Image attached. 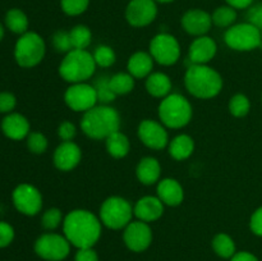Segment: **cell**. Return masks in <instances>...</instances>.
I'll return each instance as SVG.
<instances>
[{"mask_svg": "<svg viewBox=\"0 0 262 261\" xmlns=\"http://www.w3.org/2000/svg\"><path fill=\"white\" fill-rule=\"evenodd\" d=\"M101 220L84 209L72 210L64 216L63 232L71 245L77 248L94 247L101 237Z\"/></svg>", "mask_w": 262, "mask_h": 261, "instance_id": "6da1fadb", "label": "cell"}, {"mask_svg": "<svg viewBox=\"0 0 262 261\" xmlns=\"http://www.w3.org/2000/svg\"><path fill=\"white\" fill-rule=\"evenodd\" d=\"M119 113L109 105H96L83 113L81 119V129L92 140H106L110 135L119 130Z\"/></svg>", "mask_w": 262, "mask_h": 261, "instance_id": "7a4b0ae2", "label": "cell"}, {"mask_svg": "<svg viewBox=\"0 0 262 261\" xmlns=\"http://www.w3.org/2000/svg\"><path fill=\"white\" fill-rule=\"evenodd\" d=\"M186 89L197 99L209 100L217 96L223 89V78L207 64H192L184 76Z\"/></svg>", "mask_w": 262, "mask_h": 261, "instance_id": "3957f363", "label": "cell"}, {"mask_svg": "<svg viewBox=\"0 0 262 261\" xmlns=\"http://www.w3.org/2000/svg\"><path fill=\"white\" fill-rule=\"evenodd\" d=\"M94 56L87 50L73 49L66 54L59 66V74L64 81L69 83L87 82L96 71Z\"/></svg>", "mask_w": 262, "mask_h": 261, "instance_id": "277c9868", "label": "cell"}, {"mask_svg": "<svg viewBox=\"0 0 262 261\" xmlns=\"http://www.w3.org/2000/svg\"><path fill=\"white\" fill-rule=\"evenodd\" d=\"M158 114L160 122L166 128L179 129L186 127L191 122L193 109L191 102L183 95L170 94L160 101Z\"/></svg>", "mask_w": 262, "mask_h": 261, "instance_id": "5b68a950", "label": "cell"}, {"mask_svg": "<svg viewBox=\"0 0 262 261\" xmlns=\"http://www.w3.org/2000/svg\"><path fill=\"white\" fill-rule=\"evenodd\" d=\"M133 215L129 201L119 196L107 197L100 206V220L105 227L113 230L124 229L132 222Z\"/></svg>", "mask_w": 262, "mask_h": 261, "instance_id": "8992f818", "label": "cell"}, {"mask_svg": "<svg viewBox=\"0 0 262 261\" xmlns=\"http://www.w3.org/2000/svg\"><path fill=\"white\" fill-rule=\"evenodd\" d=\"M46 53L43 38L36 32L20 35L14 46V59L22 68H33L42 61Z\"/></svg>", "mask_w": 262, "mask_h": 261, "instance_id": "52a82bcc", "label": "cell"}, {"mask_svg": "<svg viewBox=\"0 0 262 261\" xmlns=\"http://www.w3.org/2000/svg\"><path fill=\"white\" fill-rule=\"evenodd\" d=\"M224 41L230 49L237 51H250L262 44L261 30L251 23L233 25L227 30Z\"/></svg>", "mask_w": 262, "mask_h": 261, "instance_id": "ba28073f", "label": "cell"}, {"mask_svg": "<svg viewBox=\"0 0 262 261\" xmlns=\"http://www.w3.org/2000/svg\"><path fill=\"white\" fill-rule=\"evenodd\" d=\"M148 53L160 66H173L181 58V45L173 35L159 33L150 41Z\"/></svg>", "mask_w": 262, "mask_h": 261, "instance_id": "9c48e42d", "label": "cell"}, {"mask_svg": "<svg viewBox=\"0 0 262 261\" xmlns=\"http://www.w3.org/2000/svg\"><path fill=\"white\" fill-rule=\"evenodd\" d=\"M71 243L66 235L45 233L35 242V252L46 261H61L69 255Z\"/></svg>", "mask_w": 262, "mask_h": 261, "instance_id": "30bf717a", "label": "cell"}, {"mask_svg": "<svg viewBox=\"0 0 262 261\" xmlns=\"http://www.w3.org/2000/svg\"><path fill=\"white\" fill-rule=\"evenodd\" d=\"M64 101L67 106L77 113H86L87 110L96 106L99 97L95 86H91L87 82L81 83H72L64 94Z\"/></svg>", "mask_w": 262, "mask_h": 261, "instance_id": "8fae6325", "label": "cell"}, {"mask_svg": "<svg viewBox=\"0 0 262 261\" xmlns=\"http://www.w3.org/2000/svg\"><path fill=\"white\" fill-rule=\"evenodd\" d=\"M15 209L23 215L35 216L42 209V194L30 183L18 184L12 193Z\"/></svg>", "mask_w": 262, "mask_h": 261, "instance_id": "7c38bea8", "label": "cell"}, {"mask_svg": "<svg viewBox=\"0 0 262 261\" xmlns=\"http://www.w3.org/2000/svg\"><path fill=\"white\" fill-rule=\"evenodd\" d=\"M137 135L141 142L151 150H163L169 145V135L166 127L158 120H142L137 128Z\"/></svg>", "mask_w": 262, "mask_h": 261, "instance_id": "4fadbf2b", "label": "cell"}, {"mask_svg": "<svg viewBox=\"0 0 262 261\" xmlns=\"http://www.w3.org/2000/svg\"><path fill=\"white\" fill-rule=\"evenodd\" d=\"M125 246L133 252H142L150 247L152 242V230L148 223L135 220L130 222L123 232Z\"/></svg>", "mask_w": 262, "mask_h": 261, "instance_id": "5bb4252c", "label": "cell"}, {"mask_svg": "<svg viewBox=\"0 0 262 261\" xmlns=\"http://www.w3.org/2000/svg\"><path fill=\"white\" fill-rule=\"evenodd\" d=\"M156 15L155 0H130L125 9V18L133 27H146L155 20Z\"/></svg>", "mask_w": 262, "mask_h": 261, "instance_id": "9a60e30c", "label": "cell"}, {"mask_svg": "<svg viewBox=\"0 0 262 261\" xmlns=\"http://www.w3.org/2000/svg\"><path fill=\"white\" fill-rule=\"evenodd\" d=\"M82 151L81 147L73 141L61 142L55 148L53 155L54 165L61 171H71L81 163Z\"/></svg>", "mask_w": 262, "mask_h": 261, "instance_id": "2e32d148", "label": "cell"}, {"mask_svg": "<svg viewBox=\"0 0 262 261\" xmlns=\"http://www.w3.org/2000/svg\"><path fill=\"white\" fill-rule=\"evenodd\" d=\"M212 26L211 14L201 9H191L182 17V27L192 36H205Z\"/></svg>", "mask_w": 262, "mask_h": 261, "instance_id": "e0dca14e", "label": "cell"}, {"mask_svg": "<svg viewBox=\"0 0 262 261\" xmlns=\"http://www.w3.org/2000/svg\"><path fill=\"white\" fill-rule=\"evenodd\" d=\"M217 45L214 38L200 36L194 38L188 49V59L192 64H207L216 55Z\"/></svg>", "mask_w": 262, "mask_h": 261, "instance_id": "ac0fdd59", "label": "cell"}, {"mask_svg": "<svg viewBox=\"0 0 262 261\" xmlns=\"http://www.w3.org/2000/svg\"><path fill=\"white\" fill-rule=\"evenodd\" d=\"M165 205L158 196L141 197L133 207V214L138 220L145 223H152L160 219L164 214Z\"/></svg>", "mask_w": 262, "mask_h": 261, "instance_id": "d6986e66", "label": "cell"}, {"mask_svg": "<svg viewBox=\"0 0 262 261\" xmlns=\"http://www.w3.org/2000/svg\"><path fill=\"white\" fill-rule=\"evenodd\" d=\"M2 130L8 138L20 141L30 135V122L19 113H9L2 122Z\"/></svg>", "mask_w": 262, "mask_h": 261, "instance_id": "ffe728a7", "label": "cell"}, {"mask_svg": "<svg viewBox=\"0 0 262 261\" xmlns=\"http://www.w3.org/2000/svg\"><path fill=\"white\" fill-rule=\"evenodd\" d=\"M158 197L165 206H178L184 200L182 184L174 178H164L158 182Z\"/></svg>", "mask_w": 262, "mask_h": 261, "instance_id": "44dd1931", "label": "cell"}, {"mask_svg": "<svg viewBox=\"0 0 262 261\" xmlns=\"http://www.w3.org/2000/svg\"><path fill=\"white\" fill-rule=\"evenodd\" d=\"M154 63H155V60H154L150 53L137 51V53L132 54L129 56V59H128V73L136 79L147 78L152 73Z\"/></svg>", "mask_w": 262, "mask_h": 261, "instance_id": "7402d4cb", "label": "cell"}, {"mask_svg": "<svg viewBox=\"0 0 262 261\" xmlns=\"http://www.w3.org/2000/svg\"><path fill=\"white\" fill-rule=\"evenodd\" d=\"M136 176L138 181L145 186H152L158 183L161 176V165L158 159L152 156H146L141 159L136 168Z\"/></svg>", "mask_w": 262, "mask_h": 261, "instance_id": "603a6c76", "label": "cell"}, {"mask_svg": "<svg viewBox=\"0 0 262 261\" xmlns=\"http://www.w3.org/2000/svg\"><path fill=\"white\" fill-rule=\"evenodd\" d=\"M146 91L154 97L164 99L171 94V81L163 72H152L146 78Z\"/></svg>", "mask_w": 262, "mask_h": 261, "instance_id": "cb8c5ba5", "label": "cell"}, {"mask_svg": "<svg viewBox=\"0 0 262 261\" xmlns=\"http://www.w3.org/2000/svg\"><path fill=\"white\" fill-rule=\"evenodd\" d=\"M169 155L174 160H186L193 154L194 151V141L191 136L188 135H178L169 141L168 145Z\"/></svg>", "mask_w": 262, "mask_h": 261, "instance_id": "d4e9b609", "label": "cell"}, {"mask_svg": "<svg viewBox=\"0 0 262 261\" xmlns=\"http://www.w3.org/2000/svg\"><path fill=\"white\" fill-rule=\"evenodd\" d=\"M106 151L110 156L115 159H123L128 155L130 150V142L127 136L120 130H117L105 140Z\"/></svg>", "mask_w": 262, "mask_h": 261, "instance_id": "484cf974", "label": "cell"}, {"mask_svg": "<svg viewBox=\"0 0 262 261\" xmlns=\"http://www.w3.org/2000/svg\"><path fill=\"white\" fill-rule=\"evenodd\" d=\"M135 81L129 73H117L114 76L109 77V87L115 96H122L127 95L135 89Z\"/></svg>", "mask_w": 262, "mask_h": 261, "instance_id": "4316f807", "label": "cell"}, {"mask_svg": "<svg viewBox=\"0 0 262 261\" xmlns=\"http://www.w3.org/2000/svg\"><path fill=\"white\" fill-rule=\"evenodd\" d=\"M5 25L13 33L23 35V33L27 32L28 18L25 14V12L14 8V9L8 10L7 15H5Z\"/></svg>", "mask_w": 262, "mask_h": 261, "instance_id": "83f0119b", "label": "cell"}, {"mask_svg": "<svg viewBox=\"0 0 262 261\" xmlns=\"http://www.w3.org/2000/svg\"><path fill=\"white\" fill-rule=\"evenodd\" d=\"M215 253L223 258H232L235 253V243L227 233H219L212 240Z\"/></svg>", "mask_w": 262, "mask_h": 261, "instance_id": "f1b7e54d", "label": "cell"}, {"mask_svg": "<svg viewBox=\"0 0 262 261\" xmlns=\"http://www.w3.org/2000/svg\"><path fill=\"white\" fill-rule=\"evenodd\" d=\"M212 25L220 28H229L234 25L235 19H237V12L230 5H225V7H219L217 9L214 10L211 14Z\"/></svg>", "mask_w": 262, "mask_h": 261, "instance_id": "f546056e", "label": "cell"}, {"mask_svg": "<svg viewBox=\"0 0 262 261\" xmlns=\"http://www.w3.org/2000/svg\"><path fill=\"white\" fill-rule=\"evenodd\" d=\"M69 35H71V41L73 49L86 50V49L89 48L90 44H91L92 33L87 26H74V27L69 31Z\"/></svg>", "mask_w": 262, "mask_h": 261, "instance_id": "4dcf8cb0", "label": "cell"}, {"mask_svg": "<svg viewBox=\"0 0 262 261\" xmlns=\"http://www.w3.org/2000/svg\"><path fill=\"white\" fill-rule=\"evenodd\" d=\"M251 102L248 97L243 94H237L230 97L229 100V112L233 117L243 118L250 113Z\"/></svg>", "mask_w": 262, "mask_h": 261, "instance_id": "1f68e13d", "label": "cell"}, {"mask_svg": "<svg viewBox=\"0 0 262 261\" xmlns=\"http://www.w3.org/2000/svg\"><path fill=\"white\" fill-rule=\"evenodd\" d=\"M92 56H94V60L96 63V66L101 67V68L112 67L115 63V60H117L115 51L107 45L97 46L94 53H92Z\"/></svg>", "mask_w": 262, "mask_h": 261, "instance_id": "d6a6232c", "label": "cell"}, {"mask_svg": "<svg viewBox=\"0 0 262 261\" xmlns=\"http://www.w3.org/2000/svg\"><path fill=\"white\" fill-rule=\"evenodd\" d=\"M63 214H61V210L56 209V207H51L48 209L42 214L41 217V225L43 227V229L46 230H54L59 227L60 224H63Z\"/></svg>", "mask_w": 262, "mask_h": 261, "instance_id": "836d02e7", "label": "cell"}, {"mask_svg": "<svg viewBox=\"0 0 262 261\" xmlns=\"http://www.w3.org/2000/svg\"><path fill=\"white\" fill-rule=\"evenodd\" d=\"M26 140H27L28 150L32 154L41 155V154H43L48 150V138H46L45 135H42L41 132H31Z\"/></svg>", "mask_w": 262, "mask_h": 261, "instance_id": "e575fe53", "label": "cell"}, {"mask_svg": "<svg viewBox=\"0 0 262 261\" xmlns=\"http://www.w3.org/2000/svg\"><path fill=\"white\" fill-rule=\"evenodd\" d=\"M53 46L58 53H69L71 50H73V46H72L71 41V35H69V31L59 30L56 31L53 35Z\"/></svg>", "mask_w": 262, "mask_h": 261, "instance_id": "d590c367", "label": "cell"}, {"mask_svg": "<svg viewBox=\"0 0 262 261\" xmlns=\"http://www.w3.org/2000/svg\"><path fill=\"white\" fill-rule=\"evenodd\" d=\"M90 0H61L60 5L67 15H79L89 8Z\"/></svg>", "mask_w": 262, "mask_h": 261, "instance_id": "8d00e7d4", "label": "cell"}, {"mask_svg": "<svg viewBox=\"0 0 262 261\" xmlns=\"http://www.w3.org/2000/svg\"><path fill=\"white\" fill-rule=\"evenodd\" d=\"M95 89H96L99 101L104 105H107L117 97L110 90L109 78H100V81H97V83L95 84Z\"/></svg>", "mask_w": 262, "mask_h": 261, "instance_id": "74e56055", "label": "cell"}, {"mask_svg": "<svg viewBox=\"0 0 262 261\" xmlns=\"http://www.w3.org/2000/svg\"><path fill=\"white\" fill-rule=\"evenodd\" d=\"M77 135V128L69 120H64L63 123H60L58 127V136L63 142H69V141H73L74 137Z\"/></svg>", "mask_w": 262, "mask_h": 261, "instance_id": "f35d334b", "label": "cell"}, {"mask_svg": "<svg viewBox=\"0 0 262 261\" xmlns=\"http://www.w3.org/2000/svg\"><path fill=\"white\" fill-rule=\"evenodd\" d=\"M14 240V229L7 222H0V248L9 246Z\"/></svg>", "mask_w": 262, "mask_h": 261, "instance_id": "ab89813d", "label": "cell"}, {"mask_svg": "<svg viewBox=\"0 0 262 261\" xmlns=\"http://www.w3.org/2000/svg\"><path fill=\"white\" fill-rule=\"evenodd\" d=\"M17 105V99L10 92H0V113L9 114L14 110Z\"/></svg>", "mask_w": 262, "mask_h": 261, "instance_id": "60d3db41", "label": "cell"}, {"mask_svg": "<svg viewBox=\"0 0 262 261\" xmlns=\"http://www.w3.org/2000/svg\"><path fill=\"white\" fill-rule=\"evenodd\" d=\"M74 261H99V256H97V252L94 250V247L78 248Z\"/></svg>", "mask_w": 262, "mask_h": 261, "instance_id": "b9f144b4", "label": "cell"}, {"mask_svg": "<svg viewBox=\"0 0 262 261\" xmlns=\"http://www.w3.org/2000/svg\"><path fill=\"white\" fill-rule=\"evenodd\" d=\"M250 227L256 235L262 237V206L258 207L252 214L250 220Z\"/></svg>", "mask_w": 262, "mask_h": 261, "instance_id": "7bdbcfd3", "label": "cell"}, {"mask_svg": "<svg viewBox=\"0 0 262 261\" xmlns=\"http://www.w3.org/2000/svg\"><path fill=\"white\" fill-rule=\"evenodd\" d=\"M248 23L256 26L257 28H262V5H256L251 8L248 12Z\"/></svg>", "mask_w": 262, "mask_h": 261, "instance_id": "ee69618b", "label": "cell"}, {"mask_svg": "<svg viewBox=\"0 0 262 261\" xmlns=\"http://www.w3.org/2000/svg\"><path fill=\"white\" fill-rule=\"evenodd\" d=\"M230 261H258L257 257L255 255H252L251 252H246V251H242V252H235L234 256L230 258Z\"/></svg>", "mask_w": 262, "mask_h": 261, "instance_id": "f6af8a7d", "label": "cell"}, {"mask_svg": "<svg viewBox=\"0 0 262 261\" xmlns=\"http://www.w3.org/2000/svg\"><path fill=\"white\" fill-rule=\"evenodd\" d=\"M228 5L233 7L234 9H245L253 3V0H227Z\"/></svg>", "mask_w": 262, "mask_h": 261, "instance_id": "bcb514c9", "label": "cell"}, {"mask_svg": "<svg viewBox=\"0 0 262 261\" xmlns=\"http://www.w3.org/2000/svg\"><path fill=\"white\" fill-rule=\"evenodd\" d=\"M3 37H4V28H3V26L0 25V41L3 40Z\"/></svg>", "mask_w": 262, "mask_h": 261, "instance_id": "7dc6e473", "label": "cell"}, {"mask_svg": "<svg viewBox=\"0 0 262 261\" xmlns=\"http://www.w3.org/2000/svg\"><path fill=\"white\" fill-rule=\"evenodd\" d=\"M155 2H159V3H164V4H166V3H171V2H174V0H155Z\"/></svg>", "mask_w": 262, "mask_h": 261, "instance_id": "c3c4849f", "label": "cell"}, {"mask_svg": "<svg viewBox=\"0 0 262 261\" xmlns=\"http://www.w3.org/2000/svg\"><path fill=\"white\" fill-rule=\"evenodd\" d=\"M261 38H262V28H261Z\"/></svg>", "mask_w": 262, "mask_h": 261, "instance_id": "681fc988", "label": "cell"}]
</instances>
